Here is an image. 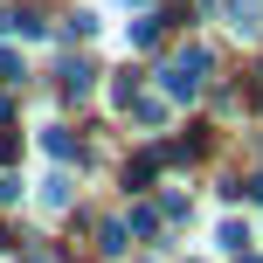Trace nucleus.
Returning a JSON list of instances; mask_svg holds the SVG:
<instances>
[{
    "mask_svg": "<svg viewBox=\"0 0 263 263\" xmlns=\"http://www.w3.org/2000/svg\"><path fill=\"white\" fill-rule=\"evenodd\" d=\"M208 69H215V55L201 49V42H187V49H173V63L159 69V90H166L173 104H194L201 83H208Z\"/></svg>",
    "mask_w": 263,
    "mask_h": 263,
    "instance_id": "f257e3e1",
    "label": "nucleus"
},
{
    "mask_svg": "<svg viewBox=\"0 0 263 263\" xmlns=\"http://www.w3.org/2000/svg\"><path fill=\"white\" fill-rule=\"evenodd\" d=\"M0 35H21V42H42V14H35V7H7V14H0Z\"/></svg>",
    "mask_w": 263,
    "mask_h": 263,
    "instance_id": "f03ea898",
    "label": "nucleus"
},
{
    "mask_svg": "<svg viewBox=\"0 0 263 263\" xmlns=\"http://www.w3.org/2000/svg\"><path fill=\"white\" fill-rule=\"evenodd\" d=\"M229 28H236V35H263V7H256V0H229Z\"/></svg>",
    "mask_w": 263,
    "mask_h": 263,
    "instance_id": "7ed1b4c3",
    "label": "nucleus"
},
{
    "mask_svg": "<svg viewBox=\"0 0 263 263\" xmlns=\"http://www.w3.org/2000/svg\"><path fill=\"white\" fill-rule=\"evenodd\" d=\"M35 201H42V208H55V215H63L69 201H77V187H69V173H49V180H42V194H35Z\"/></svg>",
    "mask_w": 263,
    "mask_h": 263,
    "instance_id": "20e7f679",
    "label": "nucleus"
},
{
    "mask_svg": "<svg viewBox=\"0 0 263 263\" xmlns=\"http://www.w3.org/2000/svg\"><path fill=\"white\" fill-rule=\"evenodd\" d=\"M63 90H69V97H90V90H97V69L83 63V55H77V63H63Z\"/></svg>",
    "mask_w": 263,
    "mask_h": 263,
    "instance_id": "39448f33",
    "label": "nucleus"
},
{
    "mask_svg": "<svg viewBox=\"0 0 263 263\" xmlns=\"http://www.w3.org/2000/svg\"><path fill=\"white\" fill-rule=\"evenodd\" d=\"M125 111H132V118H139L145 132H159V125H166V104H159V97H132Z\"/></svg>",
    "mask_w": 263,
    "mask_h": 263,
    "instance_id": "423d86ee",
    "label": "nucleus"
},
{
    "mask_svg": "<svg viewBox=\"0 0 263 263\" xmlns=\"http://www.w3.org/2000/svg\"><path fill=\"white\" fill-rule=\"evenodd\" d=\"M97 28H104V14H97V7H77V14H69V35H77V42H90Z\"/></svg>",
    "mask_w": 263,
    "mask_h": 263,
    "instance_id": "0eeeda50",
    "label": "nucleus"
},
{
    "mask_svg": "<svg viewBox=\"0 0 263 263\" xmlns=\"http://www.w3.org/2000/svg\"><path fill=\"white\" fill-rule=\"evenodd\" d=\"M215 242H222V250H250V222H222V229H215Z\"/></svg>",
    "mask_w": 263,
    "mask_h": 263,
    "instance_id": "6e6552de",
    "label": "nucleus"
},
{
    "mask_svg": "<svg viewBox=\"0 0 263 263\" xmlns=\"http://www.w3.org/2000/svg\"><path fill=\"white\" fill-rule=\"evenodd\" d=\"M125 236H132L125 222H104V229H97V250H104V256H125Z\"/></svg>",
    "mask_w": 263,
    "mask_h": 263,
    "instance_id": "1a4fd4ad",
    "label": "nucleus"
},
{
    "mask_svg": "<svg viewBox=\"0 0 263 263\" xmlns=\"http://www.w3.org/2000/svg\"><path fill=\"white\" fill-rule=\"evenodd\" d=\"M125 42H132V49H153V42H159V21H132Z\"/></svg>",
    "mask_w": 263,
    "mask_h": 263,
    "instance_id": "9d476101",
    "label": "nucleus"
},
{
    "mask_svg": "<svg viewBox=\"0 0 263 263\" xmlns=\"http://www.w3.org/2000/svg\"><path fill=\"white\" fill-rule=\"evenodd\" d=\"M21 194H28L21 173H0V208H21Z\"/></svg>",
    "mask_w": 263,
    "mask_h": 263,
    "instance_id": "9b49d317",
    "label": "nucleus"
},
{
    "mask_svg": "<svg viewBox=\"0 0 263 263\" xmlns=\"http://www.w3.org/2000/svg\"><path fill=\"white\" fill-rule=\"evenodd\" d=\"M42 145H49L55 159H77V139H69V132H42Z\"/></svg>",
    "mask_w": 263,
    "mask_h": 263,
    "instance_id": "f8f14e48",
    "label": "nucleus"
},
{
    "mask_svg": "<svg viewBox=\"0 0 263 263\" xmlns=\"http://www.w3.org/2000/svg\"><path fill=\"white\" fill-rule=\"evenodd\" d=\"M125 229H132V236H153L159 215H153V208H132V215H125Z\"/></svg>",
    "mask_w": 263,
    "mask_h": 263,
    "instance_id": "ddd939ff",
    "label": "nucleus"
},
{
    "mask_svg": "<svg viewBox=\"0 0 263 263\" xmlns=\"http://www.w3.org/2000/svg\"><path fill=\"white\" fill-rule=\"evenodd\" d=\"M125 7H145V0H125Z\"/></svg>",
    "mask_w": 263,
    "mask_h": 263,
    "instance_id": "4468645a",
    "label": "nucleus"
}]
</instances>
